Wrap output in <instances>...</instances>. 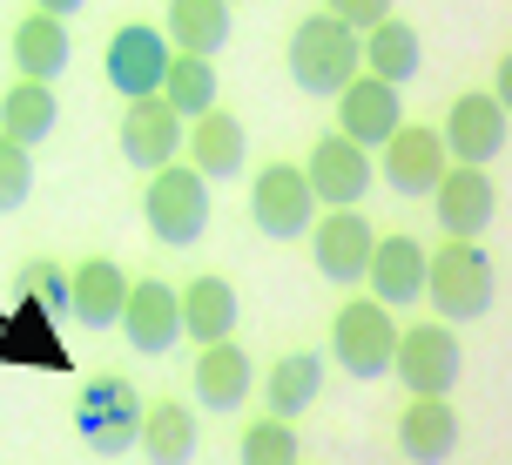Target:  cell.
<instances>
[{"label":"cell","mask_w":512,"mask_h":465,"mask_svg":"<svg viewBox=\"0 0 512 465\" xmlns=\"http://www.w3.org/2000/svg\"><path fill=\"white\" fill-rule=\"evenodd\" d=\"M135 452H149V465H189V452H196V405H182V398L149 405L142 432H135Z\"/></svg>","instance_id":"cell-26"},{"label":"cell","mask_w":512,"mask_h":465,"mask_svg":"<svg viewBox=\"0 0 512 465\" xmlns=\"http://www.w3.org/2000/svg\"><path fill=\"white\" fill-rule=\"evenodd\" d=\"M317 391H324V364L310 358V351H283L277 364H270V378H263V405H270V418H304L310 405H317Z\"/></svg>","instance_id":"cell-27"},{"label":"cell","mask_w":512,"mask_h":465,"mask_svg":"<svg viewBox=\"0 0 512 465\" xmlns=\"http://www.w3.org/2000/svg\"><path fill=\"white\" fill-rule=\"evenodd\" d=\"M391 344H398V317L378 304V297H351V304L331 317V351L351 378H384L391 371Z\"/></svg>","instance_id":"cell-6"},{"label":"cell","mask_w":512,"mask_h":465,"mask_svg":"<svg viewBox=\"0 0 512 465\" xmlns=\"http://www.w3.org/2000/svg\"><path fill=\"white\" fill-rule=\"evenodd\" d=\"M142 391H135V378H122V371H102V378H88L75 398V432L81 445L95 452V459H122V452H135V432H142Z\"/></svg>","instance_id":"cell-3"},{"label":"cell","mask_w":512,"mask_h":465,"mask_svg":"<svg viewBox=\"0 0 512 465\" xmlns=\"http://www.w3.org/2000/svg\"><path fill=\"white\" fill-rule=\"evenodd\" d=\"M88 0H34V14H54V21H68V14H81Z\"/></svg>","instance_id":"cell-34"},{"label":"cell","mask_w":512,"mask_h":465,"mask_svg":"<svg viewBox=\"0 0 512 465\" xmlns=\"http://www.w3.org/2000/svg\"><path fill=\"white\" fill-rule=\"evenodd\" d=\"M182 149H189V169H196L203 182H230L236 169H243L250 135H243V122H236L230 108H209V115H196V122H189Z\"/></svg>","instance_id":"cell-21"},{"label":"cell","mask_w":512,"mask_h":465,"mask_svg":"<svg viewBox=\"0 0 512 465\" xmlns=\"http://www.w3.org/2000/svg\"><path fill=\"white\" fill-rule=\"evenodd\" d=\"M391 371L405 378L411 398H445L465 371V344L452 337V324H411L391 344Z\"/></svg>","instance_id":"cell-5"},{"label":"cell","mask_w":512,"mask_h":465,"mask_svg":"<svg viewBox=\"0 0 512 465\" xmlns=\"http://www.w3.org/2000/svg\"><path fill=\"white\" fill-rule=\"evenodd\" d=\"M358 54L364 68L378 81H391V88H405V81H418V61H425V48H418V27L411 21H378L358 34Z\"/></svg>","instance_id":"cell-25"},{"label":"cell","mask_w":512,"mask_h":465,"mask_svg":"<svg viewBox=\"0 0 512 465\" xmlns=\"http://www.w3.org/2000/svg\"><path fill=\"white\" fill-rule=\"evenodd\" d=\"M122 337L142 351V358H162V351H176L182 337V310H176V284H162V277H142V284H128L122 297Z\"/></svg>","instance_id":"cell-14"},{"label":"cell","mask_w":512,"mask_h":465,"mask_svg":"<svg viewBox=\"0 0 512 465\" xmlns=\"http://www.w3.org/2000/svg\"><path fill=\"white\" fill-rule=\"evenodd\" d=\"M230 7H236V0H230Z\"/></svg>","instance_id":"cell-35"},{"label":"cell","mask_w":512,"mask_h":465,"mask_svg":"<svg viewBox=\"0 0 512 465\" xmlns=\"http://www.w3.org/2000/svg\"><path fill=\"white\" fill-rule=\"evenodd\" d=\"M283 61H290V81L304 88V95H331L364 68L358 54V34L344 21H331V14H304V21L290 27V48H283Z\"/></svg>","instance_id":"cell-2"},{"label":"cell","mask_w":512,"mask_h":465,"mask_svg":"<svg viewBox=\"0 0 512 465\" xmlns=\"http://www.w3.org/2000/svg\"><path fill=\"white\" fill-rule=\"evenodd\" d=\"M162 102L176 108L182 122H196L216 108V68H209L203 54H169V68H162V88H155Z\"/></svg>","instance_id":"cell-29"},{"label":"cell","mask_w":512,"mask_h":465,"mask_svg":"<svg viewBox=\"0 0 512 465\" xmlns=\"http://www.w3.org/2000/svg\"><path fill=\"white\" fill-rule=\"evenodd\" d=\"M405 122V102H398V88L378 75H351L337 88V135L344 142H358V149H378L384 135Z\"/></svg>","instance_id":"cell-15"},{"label":"cell","mask_w":512,"mask_h":465,"mask_svg":"<svg viewBox=\"0 0 512 465\" xmlns=\"http://www.w3.org/2000/svg\"><path fill=\"white\" fill-rule=\"evenodd\" d=\"M445 155L465 162V169H486L492 155H506V102L499 95H459L445 129H438Z\"/></svg>","instance_id":"cell-12"},{"label":"cell","mask_w":512,"mask_h":465,"mask_svg":"<svg viewBox=\"0 0 512 465\" xmlns=\"http://www.w3.org/2000/svg\"><path fill=\"white\" fill-rule=\"evenodd\" d=\"M230 0H169V14H162V41H169V54H203V61H216V54L230 48Z\"/></svg>","instance_id":"cell-20"},{"label":"cell","mask_w":512,"mask_h":465,"mask_svg":"<svg viewBox=\"0 0 512 465\" xmlns=\"http://www.w3.org/2000/svg\"><path fill=\"white\" fill-rule=\"evenodd\" d=\"M176 310H182V337H196V344H223L236 331V284L230 277H189L176 290Z\"/></svg>","instance_id":"cell-22"},{"label":"cell","mask_w":512,"mask_h":465,"mask_svg":"<svg viewBox=\"0 0 512 465\" xmlns=\"http://www.w3.org/2000/svg\"><path fill=\"white\" fill-rule=\"evenodd\" d=\"M378 149H384V155L371 162V169H378V176L391 182L398 196H432L438 176L452 169V155H445L438 129H425V122H398V129L384 135Z\"/></svg>","instance_id":"cell-9"},{"label":"cell","mask_w":512,"mask_h":465,"mask_svg":"<svg viewBox=\"0 0 512 465\" xmlns=\"http://www.w3.org/2000/svg\"><path fill=\"white\" fill-rule=\"evenodd\" d=\"M432 209H438V230L445 236H479L492 223V209H499V189H492L486 169H465L452 162L432 189Z\"/></svg>","instance_id":"cell-17"},{"label":"cell","mask_w":512,"mask_h":465,"mask_svg":"<svg viewBox=\"0 0 512 465\" xmlns=\"http://www.w3.org/2000/svg\"><path fill=\"white\" fill-rule=\"evenodd\" d=\"M27 189H34V149H21V142H7V135H0V216H7V209H21Z\"/></svg>","instance_id":"cell-32"},{"label":"cell","mask_w":512,"mask_h":465,"mask_svg":"<svg viewBox=\"0 0 512 465\" xmlns=\"http://www.w3.org/2000/svg\"><path fill=\"white\" fill-rule=\"evenodd\" d=\"M14 290H21L27 310H41V317H68V270H61V263H48V257L21 263Z\"/></svg>","instance_id":"cell-30"},{"label":"cell","mask_w":512,"mask_h":465,"mask_svg":"<svg viewBox=\"0 0 512 465\" xmlns=\"http://www.w3.org/2000/svg\"><path fill=\"white\" fill-rule=\"evenodd\" d=\"M236 465H304L297 459V432L283 418H256L250 432L236 439Z\"/></svg>","instance_id":"cell-31"},{"label":"cell","mask_w":512,"mask_h":465,"mask_svg":"<svg viewBox=\"0 0 512 465\" xmlns=\"http://www.w3.org/2000/svg\"><path fill=\"white\" fill-rule=\"evenodd\" d=\"M425 304L438 310V324H472L492 310V257L479 236H445L425 250Z\"/></svg>","instance_id":"cell-1"},{"label":"cell","mask_w":512,"mask_h":465,"mask_svg":"<svg viewBox=\"0 0 512 465\" xmlns=\"http://www.w3.org/2000/svg\"><path fill=\"white\" fill-rule=\"evenodd\" d=\"M182 135H189V122H182L162 95H142V102L122 108V155L142 169V176H155V169H169V162H176Z\"/></svg>","instance_id":"cell-13"},{"label":"cell","mask_w":512,"mask_h":465,"mask_svg":"<svg viewBox=\"0 0 512 465\" xmlns=\"http://www.w3.org/2000/svg\"><path fill=\"white\" fill-rule=\"evenodd\" d=\"M459 439H465V425L452 412V398H411L398 412V452L411 465H445L459 452Z\"/></svg>","instance_id":"cell-18"},{"label":"cell","mask_w":512,"mask_h":465,"mask_svg":"<svg viewBox=\"0 0 512 465\" xmlns=\"http://www.w3.org/2000/svg\"><path fill=\"white\" fill-rule=\"evenodd\" d=\"M364 284H371V297H378L384 310H405L425 297V243L418 236H378L371 243V263H364Z\"/></svg>","instance_id":"cell-16"},{"label":"cell","mask_w":512,"mask_h":465,"mask_svg":"<svg viewBox=\"0 0 512 465\" xmlns=\"http://www.w3.org/2000/svg\"><path fill=\"white\" fill-rule=\"evenodd\" d=\"M250 385H256V364L243 344H230V337L203 344V358H196V398H203L209 412H236L250 398Z\"/></svg>","instance_id":"cell-23"},{"label":"cell","mask_w":512,"mask_h":465,"mask_svg":"<svg viewBox=\"0 0 512 465\" xmlns=\"http://www.w3.org/2000/svg\"><path fill=\"white\" fill-rule=\"evenodd\" d=\"M68 68V21H54V14H27L14 27V75L21 81H48Z\"/></svg>","instance_id":"cell-28"},{"label":"cell","mask_w":512,"mask_h":465,"mask_svg":"<svg viewBox=\"0 0 512 465\" xmlns=\"http://www.w3.org/2000/svg\"><path fill=\"white\" fill-rule=\"evenodd\" d=\"M391 7H398V0H324V14H331V21H344L351 34H364V27L391 21Z\"/></svg>","instance_id":"cell-33"},{"label":"cell","mask_w":512,"mask_h":465,"mask_svg":"<svg viewBox=\"0 0 512 465\" xmlns=\"http://www.w3.org/2000/svg\"><path fill=\"white\" fill-rule=\"evenodd\" d=\"M122 297H128V277L115 257H88L68 270V317L81 331H108L122 317Z\"/></svg>","instance_id":"cell-19"},{"label":"cell","mask_w":512,"mask_h":465,"mask_svg":"<svg viewBox=\"0 0 512 465\" xmlns=\"http://www.w3.org/2000/svg\"><path fill=\"white\" fill-rule=\"evenodd\" d=\"M209 182L189 169V162H169V169H155L149 189H142V223H149L155 243H169V250H182V243H196V236L209 230Z\"/></svg>","instance_id":"cell-4"},{"label":"cell","mask_w":512,"mask_h":465,"mask_svg":"<svg viewBox=\"0 0 512 465\" xmlns=\"http://www.w3.org/2000/svg\"><path fill=\"white\" fill-rule=\"evenodd\" d=\"M250 223L270 243H297V236H310V223H317V196H310V182L297 162H270V169H256L250 182Z\"/></svg>","instance_id":"cell-7"},{"label":"cell","mask_w":512,"mask_h":465,"mask_svg":"<svg viewBox=\"0 0 512 465\" xmlns=\"http://www.w3.org/2000/svg\"><path fill=\"white\" fill-rule=\"evenodd\" d=\"M371 149H358V142H344V135H317L310 142V169H304V182H310V196L324 209H358L364 203V189H371Z\"/></svg>","instance_id":"cell-10"},{"label":"cell","mask_w":512,"mask_h":465,"mask_svg":"<svg viewBox=\"0 0 512 465\" xmlns=\"http://www.w3.org/2000/svg\"><path fill=\"white\" fill-rule=\"evenodd\" d=\"M371 243L378 230L364 223V209H324L310 223V257H317V277H331V284H364Z\"/></svg>","instance_id":"cell-11"},{"label":"cell","mask_w":512,"mask_h":465,"mask_svg":"<svg viewBox=\"0 0 512 465\" xmlns=\"http://www.w3.org/2000/svg\"><path fill=\"white\" fill-rule=\"evenodd\" d=\"M162 68H169V41H162V27L149 21H122L108 34V54H102V75L108 88L122 95V102H142L162 88Z\"/></svg>","instance_id":"cell-8"},{"label":"cell","mask_w":512,"mask_h":465,"mask_svg":"<svg viewBox=\"0 0 512 465\" xmlns=\"http://www.w3.org/2000/svg\"><path fill=\"white\" fill-rule=\"evenodd\" d=\"M61 122V102H54L48 81H14L7 95H0V135L7 142H21V149H41Z\"/></svg>","instance_id":"cell-24"}]
</instances>
